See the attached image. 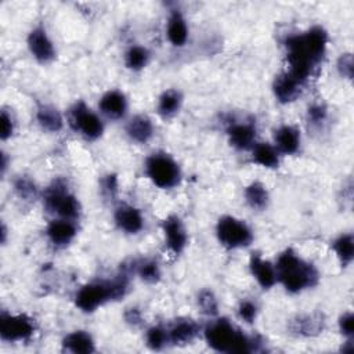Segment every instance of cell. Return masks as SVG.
Here are the masks:
<instances>
[{
  "label": "cell",
  "instance_id": "36",
  "mask_svg": "<svg viewBox=\"0 0 354 354\" xmlns=\"http://www.w3.org/2000/svg\"><path fill=\"white\" fill-rule=\"evenodd\" d=\"M12 131H14L12 118L6 109H3L1 111V140H7L8 137H11Z\"/></svg>",
  "mask_w": 354,
  "mask_h": 354
},
{
  "label": "cell",
  "instance_id": "8",
  "mask_svg": "<svg viewBox=\"0 0 354 354\" xmlns=\"http://www.w3.org/2000/svg\"><path fill=\"white\" fill-rule=\"evenodd\" d=\"M69 120L72 127L87 140H97L104 131L101 119L84 102H79L71 109Z\"/></svg>",
  "mask_w": 354,
  "mask_h": 354
},
{
  "label": "cell",
  "instance_id": "23",
  "mask_svg": "<svg viewBox=\"0 0 354 354\" xmlns=\"http://www.w3.org/2000/svg\"><path fill=\"white\" fill-rule=\"evenodd\" d=\"M36 118H37L39 124L47 131L55 133L62 129V124H64L62 116L58 112V109L54 108L53 105H41L37 109Z\"/></svg>",
  "mask_w": 354,
  "mask_h": 354
},
{
  "label": "cell",
  "instance_id": "38",
  "mask_svg": "<svg viewBox=\"0 0 354 354\" xmlns=\"http://www.w3.org/2000/svg\"><path fill=\"white\" fill-rule=\"evenodd\" d=\"M308 118L313 123H321L326 118V111L321 105H313L311 108H308Z\"/></svg>",
  "mask_w": 354,
  "mask_h": 354
},
{
  "label": "cell",
  "instance_id": "31",
  "mask_svg": "<svg viewBox=\"0 0 354 354\" xmlns=\"http://www.w3.org/2000/svg\"><path fill=\"white\" fill-rule=\"evenodd\" d=\"M147 344L148 347H151L152 350H160L167 342V332L165 329H162L160 326H152L147 330Z\"/></svg>",
  "mask_w": 354,
  "mask_h": 354
},
{
  "label": "cell",
  "instance_id": "22",
  "mask_svg": "<svg viewBox=\"0 0 354 354\" xmlns=\"http://www.w3.org/2000/svg\"><path fill=\"white\" fill-rule=\"evenodd\" d=\"M198 330H199V328L194 321H191V319L178 321L167 332V339L171 344H176V346L187 344L195 339V336L198 335Z\"/></svg>",
  "mask_w": 354,
  "mask_h": 354
},
{
  "label": "cell",
  "instance_id": "29",
  "mask_svg": "<svg viewBox=\"0 0 354 354\" xmlns=\"http://www.w3.org/2000/svg\"><path fill=\"white\" fill-rule=\"evenodd\" d=\"M137 274L140 278L148 283H155L160 278V270L156 261L153 260H144L137 264Z\"/></svg>",
  "mask_w": 354,
  "mask_h": 354
},
{
  "label": "cell",
  "instance_id": "39",
  "mask_svg": "<svg viewBox=\"0 0 354 354\" xmlns=\"http://www.w3.org/2000/svg\"><path fill=\"white\" fill-rule=\"evenodd\" d=\"M140 313L136 308H129V311L126 313V321L131 322V324H138L140 322Z\"/></svg>",
  "mask_w": 354,
  "mask_h": 354
},
{
  "label": "cell",
  "instance_id": "27",
  "mask_svg": "<svg viewBox=\"0 0 354 354\" xmlns=\"http://www.w3.org/2000/svg\"><path fill=\"white\" fill-rule=\"evenodd\" d=\"M149 59V53L142 46H131L124 54V64L131 71H140L145 68Z\"/></svg>",
  "mask_w": 354,
  "mask_h": 354
},
{
  "label": "cell",
  "instance_id": "15",
  "mask_svg": "<svg viewBox=\"0 0 354 354\" xmlns=\"http://www.w3.org/2000/svg\"><path fill=\"white\" fill-rule=\"evenodd\" d=\"M250 271L263 289H270L277 282L275 267L270 261L263 260L259 254L250 257Z\"/></svg>",
  "mask_w": 354,
  "mask_h": 354
},
{
  "label": "cell",
  "instance_id": "7",
  "mask_svg": "<svg viewBox=\"0 0 354 354\" xmlns=\"http://www.w3.org/2000/svg\"><path fill=\"white\" fill-rule=\"evenodd\" d=\"M44 206L50 213L58 214L61 218L73 220L79 217L80 205L76 196L68 192L66 187L57 181L53 187H50L44 196Z\"/></svg>",
  "mask_w": 354,
  "mask_h": 354
},
{
  "label": "cell",
  "instance_id": "16",
  "mask_svg": "<svg viewBox=\"0 0 354 354\" xmlns=\"http://www.w3.org/2000/svg\"><path fill=\"white\" fill-rule=\"evenodd\" d=\"M101 112L111 119H120L127 109V101L123 93L118 90H111L105 93L100 100Z\"/></svg>",
  "mask_w": 354,
  "mask_h": 354
},
{
  "label": "cell",
  "instance_id": "6",
  "mask_svg": "<svg viewBox=\"0 0 354 354\" xmlns=\"http://www.w3.org/2000/svg\"><path fill=\"white\" fill-rule=\"evenodd\" d=\"M216 234L220 243L230 249L249 246L253 241V234L248 224L232 216H224L218 220Z\"/></svg>",
  "mask_w": 354,
  "mask_h": 354
},
{
  "label": "cell",
  "instance_id": "4",
  "mask_svg": "<svg viewBox=\"0 0 354 354\" xmlns=\"http://www.w3.org/2000/svg\"><path fill=\"white\" fill-rule=\"evenodd\" d=\"M127 290L126 275H119L112 281L90 282L80 288L76 293V306L84 311L91 313L101 307L108 300H118L124 296Z\"/></svg>",
  "mask_w": 354,
  "mask_h": 354
},
{
  "label": "cell",
  "instance_id": "34",
  "mask_svg": "<svg viewBox=\"0 0 354 354\" xmlns=\"http://www.w3.org/2000/svg\"><path fill=\"white\" fill-rule=\"evenodd\" d=\"M199 306H201L202 311L206 314L213 315L217 313V301H216L214 296L212 295V292H209V290H205L201 293Z\"/></svg>",
  "mask_w": 354,
  "mask_h": 354
},
{
  "label": "cell",
  "instance_id": "20",
  "mask_svg": "<svg viewBox=\"0 0 354 354\" xmlns=\"http://www.w3.org/2000/svg\"><path fill=\"white\" fill-rule=\"evenodd\" d=\"M62 346L65 350L75 354H90L95 350L91 335L84 330H75L66 335L62 340Z\"/></svg>",
  "mask_w": 354,
  "mask_h": 354
},
{
  "label": "cell",
  "instance_id": "19",
  "mask_svg": "<svg viewBox=\"0 0 354 354\" xmlns=\"http://www.w3.org/2000/svg\"><path fill=\"white\" fill-rule=\"evenodd\" d=\"M275 147L282 153L290 155L297 152L300 147V133L296 127L283 124L275 131Z\"/></svg>",
  "mask_w": 354,
  "mask_h": 354
},
{
  "label": "cell",
  "instance_id": "12",
  "mask_svg": "<svg viewBox=\"0 0 354 354\" xmlns=\"http://www.w3.org/2000/svg\"><path fill=\"white\" fill-rule=\"evenodd\" d=\"M301 84L303 83L299 79H296L290 72L278 75L272 84L275 98L282 104L295 101L301 91Z\"/></svg>",
  "mask_w": 354,
  "mask_h": 354
},
{
  "label": "cell",
  "instance_id": "33",
  "mask_svg": "<svg viewBox=\"0 0 354 354\" xmlns=\"http://www.w3.org/2000/svg\"><path fill=\"white\" fill-rule=\"evenodd\" d=\"M238 314H239V318L248 324H252L254 319H256V315H257V307L253 301H249V300H245L239 304V308H238Z\"/></svg>",
  "mask_w": 354,
  "mask_h": 354
},
{
  "label": "cell",
  "instance_id": "21",
  "mask_svg": "<svg viewBox=\"0 0 354 354\" xmlns=\"http://www.w3.org/2000/svg\"><path fill=\"white\" fill-rule=\"evenodd\" d=\"M167 37L174 47H183L188 39V26L178 11H173L167 21Z\"/></svg>",
  "mask_w": 354,
  "mask_h": 354
},
{
  "label": "cell",
  "instance_id": "9",
  "mask_svg": "<svg viewBox=\"0 0 354 354\" xmlns=\"http://www.w3.org/2000/svg\"><path fill=\"white\" fill-rule=\"evenodd\" d=\"M35 332L32 321L25 315L1 314L0 336L6 342H18L30 337Z\"/></svg>",
  "mask_w": 354,
  "mask_h": 354
},
{
  "label": "cell",
  "instance_id": "10",
  "mask_svg": "<svg viewBox=\"0 0 354 354\" xmlns=\"http://www.w3.org/2000/svg\"><path fill=\"white\" fill-rule=\"evenodd\" d=\"M28 48L30 54L41 64H47L54 59L55 57V48L48 37L44 28L37 26L30 30L28 36Z\"/></svg>",
  "mask_w": 354,
  "mask_h": 354
},
{
  "label": "cell",
  "instance_id": "5",
  "mask_svg": "<svg viewBox=\"0 0 354 354\" xmlns=\"http://www.w3.org/2000/svg\"><path fill=\"white\" fill-rule=\"evenodd\" d=\"M145 173L159 188H171L178 184L181 173L174 159L166 153H152L145 162Z\"/></svg>",
  "mask_w": 354,
  "mask_h": 354
},
{
  "label": "cell",
  "instance_id": "37",
  "mask_svg": "<svg viewBox=\"0 0 354 354\" xmlns=\"http://www.w3.org/2000/svg\"><path fill=\"white\" fill-rule=\"evenodd\" d=\"M340 332L346 336H353L354 333V317L351 313H346L339 319Z\"/></svg>",
  "mask_w": 354,
  "mask_h": 354
},
{
  "label": "cell",
  "instance_id": "3",
  "mask_svg": "<svg viewBox=\"0 0 354 354\" xmlns=\"http://www.w3.org/2000/svg\"><path fill=\"white\" fill-rule=\"evenodd\" d=\"M205 337L207 344L220 353H250L254 350V340L227 319L210 324L205 330Z\"/></svg>",
  "mask_w": 354,
  "mask_h": 354
},
{
  "label": "cell",
  "instance_id": "17",
  "mask_svg": "<svg viewBox=\"0 0 354 354\" xmlns=\"http://www.w3.org/2000/svg\"><path fill=\"white\" fill-rule=\"evenodd\" d=\"M256 129L250 123H235L228 129V140L234 148L248 149L254 145Z\"/></svg>",
  "mask_w": 354,
  "mask_h": 354
},
{
  "label": "cell",
  "instance_id": "24",
  "mask_svg": "<svg viewBox=\"0 0 354 354\" xmlns=\"http://www.w3.org/2000/svg\"><path fill=\"white\" fill-rule=\"evenodd\" d=\"M253 160L263 167H268V169L278 167V163H279L278 151L275 147L267 142H259L253 145Z\"/></svg>",
  "mask_w": 354,
  "mask_h": 354
},
{
  "label": "cell",
  "instance_id": "26",
  "mask_svg": "<svg viewBox=\"0 0 354 354\" xmlns=\"http://www.w3.org/2000/svg\"><path fill=\"white\" fill-rule=\"evenodd\" d=\"M181 102H183V97H181L180 91L174 90V88H169V90L163 91L162 95L159 97L158 112L162 116L169 118V116L178 112V109L181 106Z\"/></svg>",
  "mask_w": 354,
  "mask_h": 354
},
{
  "label": "cell",
  "instance_id": "30",
  "mask_svg": "<svg viewBox=\"0 0 354 354\" xmlns=\"http://www.w3.org/2000/svg\"><path fill=\"white\" fill-rule=\"evenodd\" d=\"M292 329L299 335L310 336L318 333V330L321 329V321L314 317H300L297 318V321H293Z\"/></svg>",
  "mask_w": 354,
  "mask_h": 354
},
{
  "label": "cell",
  "instance_id": "32",
  "mask_svg": "<svg viewBox=\"0 0 354 354\" xmlns=\"http://www.w3.org/2000/svg\"><path fill=\"white\" fill-rule=\"evenodd\" d=\"M15 191L17 194L19 195V198H24V199H32L36 196V187L35 184L26 178V177H19L17 181H15Z\"/></svg>",
  "mask_w": 354,
  "mask_h": 354
},
{
  "label": "cell",
  "instance_id": "1",
  "mask_svg": "<svg viewBox=\"0 0 354 354\" xmlns=\"http://www.w3.org/2000/svg\"><path fill=\"white\" fill-rule=\"evenodd\" d=\"M326 41V32L319 26L286 39L285 46L288 50V62L290 65L289 72L301 83L307 80L313 68L324 57Z\"/></svg>",
  "mask_w": 354,
  "mask_h": 354
},
{
  "label": "cell",
  "instance_id": "14",
  "mask_svg": "<svg viewBox=\"0 0 354 354\" xmlns=\"http://www.w3.org/2000/svg\"><path fill=\"white\" fill-rule=\"evenodd\" d=\"M47 236L55 246H66L76 235V227L72 220H54L47 227Z\"/></svg>",
  "mask_w": 354,
  "mask_h": 354
},
{
  "label": "cell",
  "instance_id": "11",
  "mask_svg": "<svg viewBox=\"0 0 354 354\" xmlns=\"http://www.w3.org/2000/svg\"><path fill=\"white\" fill-rule=\"evenodd\" d=\"M163 232L169 250L174 254H180L187 246V231L177 216H169L163 221Z\"/></svg>",
  "mask_w": 354,
  "mask_h": 354
},
{
  "label": "cell",
  "instance_id": "2",
  "mask_svg": "<svg viewBox=\"0 0 354 354\" xmlns=\"http://www.w3.org/2000/svg\"><path fill=\"white\" fill-rule=\"evenodd\" d=\"M277 281L290 293L301 292L311 288L318 281L317 270L301 257H299L292 249H286L279 254L277 264Z\"/></svg>",
  "mask_w": 354,
  "mask_h": 354
},
{
  "label": "cell",
  "instance_id": "25",
  "mask_svg": "<svg viewBox=\"0 0 354 354\" xmlns=\"http://www.w3.org/2000/svg\"><path fill=\"white\" fill-rule=\"evenodd\" d=\"M245 199L253 210H263L267 207L270 196L267 188L261 183L254 181L246 187Z\"/></svg>",
  "mask_w": 354,
  "mask_h": 354
},
{
  "label": "cell",
  "instance_id": "28",
  "mask_svg": "<svg viewBox=\"0 0 354 354\" xmlns=\"http://www.w3.org/2000/svg\"><path fill=\"white\" fill-rule=\"evenodd\" d=\"M333 250L336 256L342 261V264L347 266L351 263L354 256V242L351 234H343L333 242Z\"/></svg>",
  "mask_w": 354,
  "mask_h": 354
},
{
  "label": "cell",
  "instance_id": "35",
  "mask_svg": "<svg viewBox=\"0 0 354 354\" xmlns=\"http://www.w3.org/2000/svg\"><path fill=\"white\" fill-rule=\"evenodd\" d=\"M337 69L342 76L351 79L353 77V57L351 54H342L337 62Z\"/></svg>",
  "mask_w": 354,
  "mask_h": 354
},
{
  "label": "cell",
  "instance_id": "13",
  "mask_svg": "<svg viewBox=\"0 0 354 354\" xmlns=\"http://www.w3.org/2000/svg\"><path fill=\"white\" fill-rule=\"evenodd\" d=\"M115 223L122 231L127 234H137L144 225V218L137 207L122 205L115 212Z\"/></svg>",
  "mask_w": 354,
  "mask_h": 354
},
{
  "label": "cell",
  "instance_id": "18",
  "mask_svg": "<svg viewBox=\"0 0 354 354\" xmlns=\"http://www.w3.org/2000/svg\"><path fill=\"white\" fill-rule=\"evenodd\" d=\"M126 133L133 141L145 144L153 136V126L151 119L145 115H136L129 120L126 126Z\"/></svg>",
  "mask_w": 354,
  "mask_h": 354
}]
</instances>
